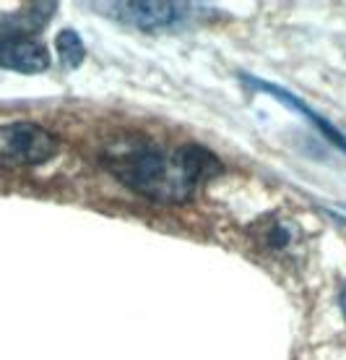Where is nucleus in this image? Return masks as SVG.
Instances as JSON below:
<instances>
[{
	"mask_svg": "<svg viewBox=\"0 0 346 360\" xmlns=\"http://www.w3.org/2000/svg\"><path fill=\"white\" fill-rule=\"evenodd\" d=\"M102 165L125 188L159 204L190 201L206 180L224 170L216 154L206 146L185 144L180 149H161L146 139L120 141L102 154Z\"/></svg>",
	"mask_w": 346,
	"mask_h": 360,
	"instance_id": "nucleus-1",
	"label": "nucleus"
},
{
	"mask_svg": "<svg viewBox=\"0 0 346 360\" xmlns=\"http://www.w3.org/2000/svg\"><path fill=\"white\" fill-rule=\"evenodd\" d=\"M58 136L36 123H6L0 126V170L36 167L58 154Z\"/></svg>",
	"mask_w": 346,
	"mask_h": 360,
	"instance_id": "nucleus-2",
	"label": "nucleus"
},
{
	"mask_svg": "<svg viewBox=\"0 0 346 360\" xmlns=\"http://www.w3.org/2000/svg\"><path fill=\"white\" fill-rule=\"evenodd\" d=\"M29 32L24 13L0 21V68L16 73H42L50 68L47 47Z\"/></svg>",
	"mask_w": 346,
	"mask_h": 360,
	"instance_id": "nucleus-3",
	"label": "nucleus"
},
{
	"mask_svg": "<svg viewBox=\"0 0 346 360\" xmlns=\"http://www.w3.org/2000/svg\"><path fill=\"white\" fill-rule=\"evenodd\" d=\"M115 18H120L128 27H135L141 32H159V29H175L180 27L190 11L185 3H115Z\"/></svg>",
	"mask_w": 346,
	"mask_h": 360,
	"instance_id": "nucleus-4",
	"label": "nucleus"
},
{
	"mask_svg": "<svg viewBox=\"0 0 346 360\" xmlns=\"http://www.w3.org/2000/svg\"><path fill=\"white\" fill-rule=\"evenodd\" d=\"M245 84H250V86H255V89H260V91H266V94L276 97L279 102H284V105H289V108L300 110L302 115L307 117L310 123H315V126H318V131H320L323 136H326V139H328L331 144H336L338 149H341V152H346V139H344V136L338 134L336 128L331 126V123L326 120V117H320L318 112H312V110L307 108V105H302V102H300L297 97H294L292 91L281 89V86H274V84H268V82H260V79H248V76H245Z\"/></svg>",
	"mask_w": 346,
	"mask_h": 360,
	"instance_id": "nucleus-5",
	"label": "nucleus"
},
{
	"mask_svg": "<svg viewBox=\"0 0 346 360\" xmlns=\"http://www.w3.org/2000/svg\"><path fill=\"white\" fill-rule=\"evenodd\" d=\"M55 53L60 58V63L65 68H79L84 63V58H86V45H84V39H81L79 32H73V29H62L60 34L55 37Z\"/></svg>",
	"mask_w": 346,
	"mask_h": 360,
	"instance_id": "nucleus-6",
	"label": "nucleus"
},
{
	"mask_svg": "<svg viewBox=\"0 0 346 360\" xmlns=\"http://www.w3.org/2000/svg\"><path fill=\"white\" fill-rule=\"evenodd\" d=\"M263 238H266V245H271V248H279V251L289 248V245H292V240H297L292 222H276L274 227H268V233L263 235Z\"/></svg>",
	"mask_w": 346,
	"mask_h": 360,
	"instance_id": "nucleus-7",
	"label": "nucleus"
},
{
	"mask_svg": "<svg viewBox=\"0 0 346 360\" xmlns=\"http://www.w3.org/2000/svg\"><path fill=\"white\" fill-rule=\"evenodd\" d=\"M341 314H344V319H346V285H344V290H341Z\"/></svg>",
	"mask_w": 346,
	"mask_h": 360,
	"instance_id": "nucleus-8",
	"label": "nucleus"
}]
</instances>
